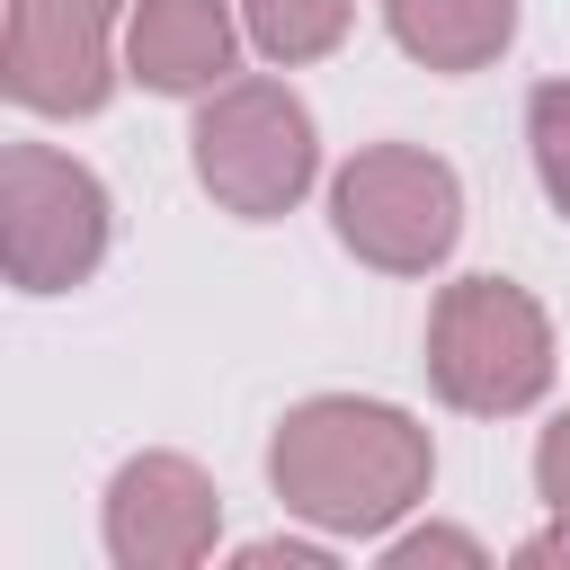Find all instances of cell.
<instances>
[{"instance_id":"5b68a950","label":"cell","mask_w":570,"mask_h":570,"mask_svg":"<svg viewBox=\"0 0 570 570\" xmlns=\"http://www.w3.org/2000/svg\"><path fill=\"white\" fill-rule=\"evenodd\" d=\"M0 258L18 294H71L107 258V187L53 142L0 151Z\"/></svg>"},{"instance_id":"277c9868","label":"cell","mask_w":570,"mask_h":570,"mask_svg":"<svg viewBox=\"0 0 570 570\" xmlns=\"http://www.w3.org/2000/svg\"><path fill=\"white\" fill-rule=\"evenodd\" d=\"M330 223L338 240L383 267V276H428L445 267L454 232H463V187L436 151L419 142H365L338 178H330Z\"/></svg>"},{"instance_id":"8992f818","label":"cell","mask_w":570,"mask_h":570,"mask_svg":"<svg viewBox=\"0 0 570 570\" xmlns=\"http://www.w3.org/2000/svg\"><path fill=\"white\" fill-rule=\"evenodd\" d=\"M0 80L36 116H89V107H107V89H116L107 9H89V0H9Z\"/></svg>"},{"instance_id":"7c38bea8","label":"cell","mask_w":570,"mask_h":570,"mask_svg":"<svg viewBox=\"0 0 570 570\" xmlns=\"http://www.w3.org/2000/svg\"><path fill=\"white\" fill-rule=\"evenodd\" d=\"M534 490L552 499V517H570V410L543 428V445H534Z\"/></svg>"},{"instance_id":"8fae6325","label":"cell","mask_w":570,"mask_h":570,"mask_svg":"<svg viewBox=\"0 0 570 570\" xmlns=\"http://www.w3.org/2000/svg\"><path fill=\"white\" fill-rule=\"evenodd\" d=\"M525 151H534V178H543L552 214H570V80H534V98H525Z\"/></svg>"},{"instance_id":"4fadbf2b","label":"cell","mask_w":570,"mask_h":570,"mask_svg":"<svg viewBox=\"0 0 570 570\" xmlns=\"http://www.w3.org/2000/svg\"><path fill=\"white\" fill-rule=\"evenodd\" d=\"M383 561H401V570H410V561H481V543H472V534H445V525H419V534H401Z\"/></svg>"},{"instance_id":"30bf717a","label":"cell","mask_w":570,"mask_h":570,"mask_svg":"<svg viewBox=\"0 0 570 570\" xmlns=\"http://www.w3.org/2000/svg\"><path fill=\"white\" fill-rule=\"evenodd\" d=\"M356 0H240V27L267 62H321L347 36Z\"/></svg>"},{"instance_id":"3957f363","label":"cell","mask_w":570,"mask_h":570,"mask_svg":"<svg viewBox=\"0 0 570 570\" xmlns=\"http://www.w3.org/2000/svg\"><path fill=\"white\" fill-rule=\"evenodd\" d=\"M196 178L223 214L240 223H267V214H294L312 169H321V142H312V107L285 89V80H223L205 89L196 107Z\"/></svg>"},{"instance_id":"9a60e30c","label":"cell","mask_w":570,"mask_h":570,"mask_svg":"<svg viewBox=\"0 0 570 570\" xmlns=\"http://www.w3.org/2000/svg\"><path fill=\"white\" fill-rule=\"evenodd\" d=\"M89 9H107V18H116V9H125V0H89Z\"/></svg>"},{"instance_id":"5bb4252c","label":"cell","mask_w":570,"mask_h":570,"mask_svg":"<svg viewBox=\"0 0 570 570\" xmlns=\"http://www.w3.org/2000/svg\"><path fill=\"white\" fill-rule=\"evenodd\" d=\"M517 561H570V517H561V525H543V534H525V543H517Z\"/></svg>"},{"instance_id":"52a82bcc","label":"cell","mask_w":570,"mask_h":570,"mask_svg":"<svg viewBox=\"0 0 570 570\" xmlns=\"http://www.w3.org/2000/svg\"><path fill=\"white\" fill-rule=\"evenodd\" d=\"M214 525H223V490L187 454H134L107 481V552L125 570H187L214 552Z\"/></svg>"},{"instance_id":"9c48e42d","label":"cell","mask_w":570,"mask_h":570,"mask_svg":"<svg viewBox=\"0 0 570 570\" xmlns=\"http://www.w3.org/2000/svg\"><path fill=\"white\" fill-rule=\"evenodd\" d=\"M392 45L428 71H481L517 36V0H383Z\"/></svg>"},{"instance_id":"7a4b0ae2","label":"cell","mask_w":570,"mask_h":570,"mask_svg":"<svg viewBox=\"0 0 570 570\" xmlns=\"http://www.w3.org/2000/svg\"><path fill=\"white\" fill-rule=\"evenodd\" d=\"M428 383L445 410L517 419L552 392V321L508 276H454L428 312Z\"/></svg>"},{"instance_id":"ba28073f","label":"cell","mask_w":570,"mask_h":570,"mask_svg":"<svg viewBox=\"0 0 570 570\" xmlns=\"http://www.w3.org/2000/svg\"><path fill=\"white\" fill-rule=\"evenodd\" d=\"M232 9L240 0H134V27H125V62L142 89H223L232 71Z\"/></svg>"},{"instance_id":"6da1fadb","label":"cell","mask_w":570,"mask_h":570,"mask_svg":"<svg viewBox=\"0 0 570 570\" xmlns=\"http://www.w3.org/2000/svg\"><path fill=\"white\" fill-rule=\"evenodd\" d=\"M436 445L410 410L392 401H356V392H321L294 401L267 436V481L285 499V517L321 525V534H383L392 517H410L428 499Z\"/></svg>"}]
</instances>
